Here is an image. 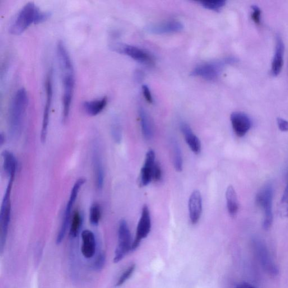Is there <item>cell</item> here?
Instances as JSON below:
<instances>
[{
  "label": "cell",
  "mask_w": 288,
  "mask_h": 288,
  "mask_svg": "<svg viewBox=\"0 0 288 288\" xmlns=\"http://www.w3.org/2000/svg\"><path fill=\"white\" fill-rule=\"evenodd\" d=\"M57 52L63 86V121L66 122L70 114L75 86V74L70 55L66 45L62 41L58 43Z\"/></svg>",
  "instance_id": "cell-1"
},
{
  "label": "cell",
  "mask_w": 288,
  "mask_h": 288,
  "mask_svg": "<svg viewBox=\"0 0 288 288\" xmlns=\"http://www.w3.org/2000/svg\"><path fill=\"white\" fill-rule=\"evenodd\" d=\"M49 17V13L42 11L34 3L30 2L22 8L10 27V33L20 35L33 24H40Z\"/></svg>",
  "instance_id": "cell-2"
},
{
  "label": "cell",
  "mask_w": 288,
  "mask_h": 288,
  "mask_svg": "<svg viewBox=\"0 0 288 288\" xmlns=\"http://www.w3.org/2000/svg\"><path fill=\"white\" fill-rule=\"evenodd\" d=\"M28 104L29 95L24 88L19 89L12 100L9 111V127L12 136L17 137L20 135Z\"/></svg>",
  "instance_id": "cell-3"
},
{
  "label": "cell",
  "mask_w": 288,
  "mask_h": 288,
  "mask_svg": "<svg viewBox=\"0 0 288 288\" xmlns=\"http://www.w3.org/2000/svg\"><path fill=\"white\" fill-rule=\"evenodd\" d=\"M15 179H10L9 180L8 187L5 193L1 212H0V225H1V234H0V250L3 252L8 237L9 225L11 219V194L12 189Z\"/></svg>",
  "instance_id": "cell-4"
},
{
  "label": "cell",
  "mask_w": 288,
  "mask_h": 288,
  "mask_svg": "<svg viewBox=\"0 0 288 288\" xmlns=\"http://www.w3.org/2000/svg\"><path fill=\"white\" fill-rule=\"evenodd\" d=\"M86 183V179L84 178L79 179L75 184H74L73 188L71 190L70 197H69L68 202L67 204L66 210L64 213V217L60 226V230L57 237V244H59L62 242V241L65 238L67 233V231L68 228L72 217V211L74 206V203L76 201L79 192L82 188V186Z\"/></svg>",
  "instance_id": "cell-5"
},
{
  "label": "cell",
  "mask_w": 288,
  "mask_h": 288,
  "mask_svg": "<svg viewBox=\"0 0 288 288\" xmlns=\"http://www.w3.org/2000/svg\"><path fill=\"white\" fill-rule=\"evenodd\" d=\"M273 190L270 185H266L259 192L255 198L257 205L264 212L263 227L264 230L270 228L273 222L272 200Z\"/></svg>",
  "instance_id": "cell-6"
},
{
  "label": "cell",
  "mask_w": 288,
  "mask_h": 288,
  "mask_svg": "<svg viewBox=\"0 0 288 288\" xmlns=\"http://www.w3.org/2000/svg\"><path fill=\"white\" fill-rule=\"evenodd\" d=\"M131 233L126 220H120L118 227V240L117 248L115 249L114 263H118L126 254L132 250V247Z\"/></svg>",
  "instance_id": "cell-7"
},
{
  "label": "cell",
  "mask_w": 288,
  "mask_h": 288,
  "mask_svg": "<svg viewBox=\"0 0 288 288\" xmlns=\"http://www.w3.org/2000/svg\"><path fill=\"white\" fill-rule=\"evenodd\" d=\"M233 62L234 59L229 58L222 62L202 64L195 68L190 75L202 77L207 81H214L220 75L223 65Z\"/></svg>",
  "instance_id": "cell-8"
},
{
  "label": "cell",
  "mask_w": 288,
  "mask_h": 288,
  "mask_svg": "<svg viewBox=\"0 0 288 288\" xmlns=\"http://www.w3.org/2000/svg\"><path fill=\"white\" fill-rule=\"evenodd\" d=\"M46 100L44 110L43 125L41 132V141L45 143L47 138L51 107H52L53 89L52 73L50 72L46 80Z\"/></svg>",
  "instance_id": "cell-9"
},
{
  "label": "cell",
  "mask_w": 288,
  "mask_h": 288,
  "mask_svg": "<svg viewBox=\"0 0 288 288\" xmlns=\"http://www.w3.org/2000/svg\"><path fill=\"white\" fill-rule=\"evenodd\" d=\"M253 243L255 252L264 270L271 275H277L278 269L273 262L265 244L258 239L254 240Z\"/></svg>",
  "instance_id": "cell-10"
},
{
  "label": "cell",
  "mask_w": 288,
  "mask_h": 288,
  "mask_svg": "<svg viewBox=\"0 0 288 288\" xmlns=\"http://www.w3.org/2000/svg\"><path fill=\"white\" fill-rule=\"evenodd\" d=\"M151 218L150 209L146 205L142 209L141 217L137 227L135 238L133 241L132 250H136L141 241L147 238L151 230Z\"/></svg>",
  "instance_id": "cell-11"
},
{
  "label": "cell",
  "mask_w": 288,
  "mask_h": 288,
  "mask_svg": "<svg viewBox=\"0 0 288 288\" xmlns=\"http://www.w3.org/2000/svg\"><path fill=\"white\" fill-rule=\"evenodd\" d=\"M112 49L120 54L128 56L129 57L138 62L146 64H153V59L150 55L136 46L115 44L112 45Z\"/></svg>",
  "instance_id": "cell-12"
},
{
  "label": "cell",
  "mask_w": 288,
  "mask_h": 288,
  "mask_svg": "<svg viewBox=\"0 0 288 288\" xmlns=\"http://www.w3.org/2000/svg\"><path fill=\"white\" fill-rule=\"evenodd\" d=\"M230 120L234 131L238 137L244 136L251 127V120L244 113L237 111L232 113Z\"/></svg>",
  "instance_id": "cell-13"
},
{
  "label": "cell",
  "mask_w": 288,
  "mask_h": 288,
  "mask_svg": "<svg viewBox=\"0 0 288 288\" xmlns=\"http://www.w3.org/2000/svg\"><path fill=\"white\" fill-rule=\"evenodd\" d=\"M92 166L96 188L101 190L104 184V170L99 149L96 145L92 151Z\"/></svg>",
  "instance_id": "cell-14"
},
{
  "label": "cell",
  "mask_w": 288,
  "mask_h": 288,
  "mask_svg": "<svg viewBox=\"0 0 288 288\" xmlns=\"http://www.w3.org/2000/svg\"><path fill=\"white\" fill-rule=\"evenodd\" d=\"M189 211L190 221L193 224H197L202 212V198L198 190H195L190 197Z\"/></svg>",
  "instance_id": "cell-15"
},
{
  "label": "cell",
  "mask_w": 288,
  "mask_h": 288,
  "mask_svg": "<svg viewBox=\"0 0 288 288\" xmlns=\"http://www.w3.org/2000/svg\"><path fill=\"white\" fill-rule=\"evenodd\" d=\"M156 162L155 152L151 150L147 153L145 162L141 170L140 175L141 187H146L152 180L153 169Z\"/></svg>",
  "instance_id": "cell-16"
},
{
  "label": "cell",
  "mask_w": 288,
  "mask_h": 288,
  "mask_svg": "<svg viewBox=\"0 0 288 288\" xmlns=\"http://www.w3.org/2000/svg\"><path fill=\"white\" fill-rule=\"evenodd\" d=\"M184 29V25L182 23L171 21L160 24L151 25L147 28V31L153 34H165L175 33L182 31Z\"/></svg>",
  "instance_id": "cell-17"
},
{
  "label": "cell",
  "mask_w": 288,
  "mask_h": 288,
  "mask_svg": "<svg viewBox=\"0 0 288 288\" xmlns=\"http://www.w3.org/2000/svg\"><path fill=\"white\" fill-rule=\"evenodd\" d=\"M284 44L280 35L276 37L275 54L272 62L271 73L273 76L280 74L284 63Z\"/></svg>",
  "instance_id": "cell-18"
},
{
  "label": "cell",
  "mask_w": 288,
  "mask_h": 288,
  "mask_svg": "<svg viewBox=\"0 0 288 288\" xmlns=\"http://www.w3.org/2000/svg\"><path fill=\"white\" fill-rule=\"evenodd\" d=\"M81 253L86 258L90 259L95 254L96 250V242L94 234L89 230L82 231Z\"/></svg>",
  "instance_id": "cell-19"
},
{
  "label": "cell",
  "mask_w": 288,
  "mask_h": 288,
  "mask_svg": "<svg viewBox=\"0 0 288 288\" xmlns=\"http://www.w3.org/2000/svg\"><path fill=\"white\" fill-rule=\"evenodd\" d=\"M181 130L182 131L186 142L188 143L190 150L195 154L198 155L201 151V142L198 137L193 132L192 129L187 123L181 124Z\"/></svg>",
  "instance_id": "cell-20"
},
{
  "label": "cell",
  "mask_w": 288,
  "mask_h": 288,
  "mask_svg": "<svg viewBox=\"0 0 288 288\" xmlns=\"http://www.w3.org/2000/svg\"><path fill=\"white\" fill-rule=\"evenodd\" d=\"M3 168L5 173L9 179H15L17 169V161L15 155L9 151L2 153Z\"/></svg>",
  "instance_id": "cell-21"
},
{
  "label": "cell",
  "mask_w": 288,
  "mask_h": 288,
  "mask_svg": "<svg viewBox=\"0 0 288 288\" xmlns=\"http://www.w3.org/2000/svg\"><path fill=\"white\" fill-rule=\"evenodd\" d=\"M108 104L107 97L85 101L83 104L86 113L91 116H95L100 114L105 109Z\"/></svg>",
  "instance_id": "cell-22"
},
{
  "label": "cell",
  "mask_w": 288,
  "mask_h": 288,
  "mask_svg": "<svg viewBox=\"0 0 288 288\" xmlns=\"http://www.w3.org/2000/svg\"><path fill=\"white\" fill-rule=\"evenodd\" d=\"M226 198L227 210H228L229 215L232 217H235L238 212L239 203L238 197L233 186L230 185L227 188Z\"/></svg>",
  "instance_id": "cell-23"
},
{
  "label": "cell",
  "mask_w": 288,
  "mask_h": 288,
  "mask_svg": "<svg viewBox=\"0 0 288 288\" xmlns=\"http://www.w3.org/2000/svg\"><path fill=\"white\" fill-rule=\"evenodd\" d=\"M170 145L172 160L175 169L178 172H181L183 168V160L179 142L175 139H172Z\"/></svg>",
  "instance_id": "cell-24"
},
{
  "label": "cell",
  "mask_w": 288,
  "mask_h": 288,
  "mask_svg": "<svg viewBox=\"0 0 288 288\" xmlns=\"http://www.w3.org/2000/svg\"><path fill=\"white\" fill-rule=\"evenodd\" d=\"M140 123L143 136L150 140L153 136V127L150 116L142 108L139 109Z\"/></svg>",
  "instance_id": "cell-25"
},
{
  "label": "cell",
  "mask_w": 288,
  "mask_h": 288,
  "mask_svg": "<svg viewBox=\"0 0 288 288\" xmlns=\"http://www.w3.org/2000/svg\"><path fill=\"white\" fill-rule=\"evenodd\" d=\"M82 224V217L81 213L76 211L73 213L70 222L69 235L72 238H76L79 234Z\"/></svg>",
  "instance_id": "cell-26"
},
{
  "label": "cell",
  "mask_w": 288,
  "mask_h": 288,
  "mask_svg": "<svg viewBox=\"0 0 288 288\" xmlns=\"http://www.w3.org/2000/svg\"><path fill=\"white\" fill-rule=\"evenodd\" d=\"M101 215V207L99 204H92L90 210V222L91 225H98Z\"/></svg>",
  "instance_id": "cell-27"
},
{
  "label": "cell",
  "mask_w": 288,
  "mask_h": 288,
  "mask_svg": "<svg viewBox=\"0 0 288 288\" xmlns=\"http://www.w3.org/2000/svg\"><path fill=\"white\" fill-rule=\"evenodd\" d=\"M200 3L204 8L218 12L225 6L226 2L224 0H217V1H203Z\"/></svg>",
  "instance_id": "cell-28"
},
{
  "label": "cell",
  "mask_w": 288,
  "mask_h": 288,
  "mask_svg": "<svg viewBox=\"0 0 288 288\" xmlns=\"http://www.w3.org/2000/svg\"><path fill=\"white\" fill-rule=\"evenodd\" d=\"M135 264H132L130 265L126 270H125L122 274L121 276L119 278L118 280L116 282L115 286L120 287L123 285L126 281H127L130 277L131 276L132 273L135 270Z\"/></svg>",
  "instance_id": "cell-29"
},
{
  "label": "cell",
  "mask_w": 288,
  "mask_h": 288,
  "mask_svg": "<svg viewBox=\"0 0 288 288\" xmlns=\"http://www.w3.org/2000/svg\"><path fill=\"white\" fill-rule=\"evenodd\" d=\"M280 205L281 214L283 216L288 217V177L287 184L281 199Z\"/></svg>",
  "instance_id": "cell-30"
},
{
  "label": "cell",
  "mask_w": 288,
  "mask_h": 288,
  "mask_svg": "<svg viewBox=\"0 0 288 288\" xmlns=\"http://www.w3.org/2000/svg\"><path fill=\"white\" fill-rule=\"evenodd\" d=\"M106 255L104 252H100L97 255L94 264H93L92 267L94 270L97 271H101L104 267Z\"/></svg>",
  "instance_id": "cell-31"
},
{
  "label": "cell",
  "mask_w": 288,
  "mask_h": 288,
  "mask_svg": "<svg viewBox=\"0 0 288 288\" xmlns=\"http://www.w3.org/2000/svg\"><path fill=\"white\" fill-rule=\"evenodd\" d=\"M111 132H112V135L116 142H119L121 140V128H120V124L117 121H115L113 124L112 128H111Z\"/></svg>",
  "instance_id": "cell-32"
},
{
  "label": "cell",
  "mask_w": 288,
  "mask_h": 288,
  "mask_svg": "<svg viewBox=\"0 0 288 288\" xmlns=\"http://www.w3.org/2000/svg\"><path fill=\"white\" fill-rule=\"evenodd\" d=\"M162 172L161 166L159 163L156 162V164L153 167L152 173V180L156 181H159L162 179Z\"/></svg>",
  "instance_id": "cell-33"
},
{
  "label": "cell",
  "mask_w": 288,
  "mask_h": 288,
  "mask_svg": "<svg viewBox=\"0 0 288 288\" xmlns=\"http://www.w3.org/2000/svg\"><path fill=\"white\" fill-rule=\"evenodd\" d=\"M253 12L252 14V19L255 23L258 25L261 21V12L260 9L256 6L252 7Z\"/></svg>",
  "instance_id": "cell-34"
},
{
  "label": "cell",
  "mask_w": 288,
  "mask_h": 288,
  "mask_svg": "<svg viewBox=\"0 0 288 288\" xmlns=\"http://www.w3.org/2000/svg\"><path fill=\"white\" fill-rule=\"evenodd\" d=\"M142 92L144 97H145L146 99L150 103H153V98L150 91V88L148 87L147 85H142Z\"/></svg>",
  "instance_id": "cell-35"
},
{
  "label": "cell",
  "mask_w": 288,
  "mask_h": 288,
  "mask_svg": "<svg viewBox=\"0 0 288 288\" xmlns=\"http://www.w3.org/2000/svg\"><path fill=\"white\" fill-rule=\"evenodd\" d=\"M277 123L278 128H279L281 131H288V121H287V120L282 118H278L277 119Z\"/></svg>",
  "instance_id": "cell-36"
},
{
  "label": "cell",
  "mask_w": 288,
  "mask_h": 288,
  "mask_svg": "<svg viewBox=\"0 0 288 288\" xmlns=\"http://www.w3.org/2000/svg\"><path fill=\"white\" fill-rule=\"evenodd\" d=\"M143 74L142 72L140 71H137L135 73H134V79L137 82H141L143 80Z\"/></svg>",
  "instance_id": "cell-37"
},
{
  "label": "cell",
  "mask_w": 288,
  "mask_h": 288,
  "mask_svg": "<svg viewBox=\"0 0 288 288\" xmlns=\"http://www.w3.org/2000/svg\"><path fill=\"white\" fill-rule=\"evenodd\" d=\"M235 288H255L252 285L248 284L247 282L240 283L238 285H237Z\"/></svg>",
  "instance_id": "cell-38"
}]
</instances>
